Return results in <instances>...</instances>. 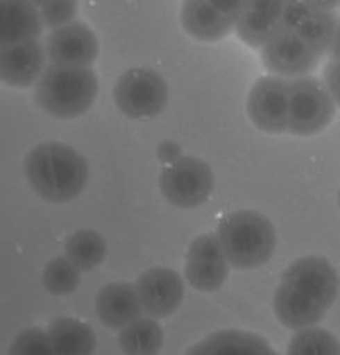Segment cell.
<instances>
[{
  "label": "cell",
  "instance_id": "obj_21",
  "mask_svg": "<svg viewBox=\"0 0 340 355\" xmlns=\"http://www.w3.org/2000/svg\"><path fill=\"white\" fill-rule=\"evenodd\" d=\"M119 347L126 354H158L164 345V330L157 318H136L119 330Z\"/></svg>",
  "mask_w": 340,
  "mask_h": 355
},
{
  "label": "cell",
  "instance_id": "obj_4",
  "mask_svg": "<svg viewBox=\"0 0 340 355\" xmlns=\"http://www.w3.org/2000/svg\"><path fill=\"white\" fill-rule=\"evenodd\" d=\"M288 133L312 136L323 131L335 116L334 97L322 80L309 75L291 78Z\"/></svg>",
  "mask_w": 340,
  "mask_h": 355
},
{
  "label": "cell",
  "instance_id": "obj_10",
  "mask_svg": "<svg viewBox=\"0 0 340 355\" xmlns=\"http://www.w3.org/2000/svg\"><path fill=\"white\" fill-rule=\"evenodd\" d=\"M230 262L216 235H201L187 248L186 279L201 293L218 291L230 274Z\"/></svg>",
  "mask_w": 340,
  "mask_h": 355
},
{
  "label": "cell",
  "instance_id": "obj_16",
  "mask_svg": "<svg viewBox=\"0 0 340 355\" xmlns=\"http://www.w3.org/2000/svg\"><path fill=\"white\" fill-rule=\"evenodd\" d=\"M96 315L104 327L121 330L143 315L138 291L130 282L104 286L96 297Z\"/></svg>",
  "mask_w": 340,
  "mask_h": 355
},
{
  "label": "cell",
  "instance_id": "obj_15",
  "mask_svg": "<svg viewBox=\"0 0 340 355\" xmlns=\"http://www.w3.org/2000/svg\"><path fill=\"white\" fill-rule=\"evenodd\" d=\"M284 2L286 0H248L235 22L237 36L248 46L260 50L282 24Z\"/></svg>",
  "mask_w": 340,
  "mask_h": 355
},
{
  "label": "cell",
  "instance_id": "obj_30",
  "mask_svg": "<svg viewBox=\"0 0 340 355\" xmlns=\"http://www.w3.org/2000/svg\"><path fill=\"white\" fill-rule=\"evenodd\" d=\"M308 2L315 3V6L318 7H323V9L334 10V12H337L340 9V0H308Z\"/></svg>",
  "mask_w": 340,
  "mask_h": 355
},
{
  "label": "cell",
  "instance_id": "obj_20",
  "mask_svg": "<svg viewBox=\"0 0 340 355\" xmlns=\"http://www.w3.org/2000/svg\"><path fill=\"white\" fill-rule=\"evenodd\" d=\"M189 354H272L266 338L238 330H223L191 347Z\"/></svg>",
  "mask_w": 340,
  "mask_h": 355
},
{
  "label": "cell",
  "instance_id": "obj_18",
  "mask_svg": "<svg viewBox=\"0 0 340 355\" xmlns=\"http://www.w3.org/2000/svg\"><path fill=\"white\" fill-rule=\"evenodd\" d=\"M180 24L189 36L204 43H214L235 31V19L225 16L206 0H184Z\"/></svg>",
  "mask_w": 340,
  "mask_h": 355
},
{
  "label": "cell",
  "instance_id": "obj_32",
  "mask_svg": "<svg viewBox=\"0 0 340 355\" xmlns=\"http://www.w3.org/2000/svg\"><path fill=\"white\" fill-rule=\"evenodd\" d=\"M339 204H340V191H339Z\"/></svg>",
  "mask_w": 340,
  "mask_h": 355
},
{
  "label": "cell",
  "instance_id": "obj_29",
  "mask_svg": "<svg viewBox=\"0 0 340 355\" xmlns=\"http://www.w3.org/2000/svg\"><path fill=\"white\" fill-rule=\"evenodd\" d=\"M327 55L330 56V58L340 60V17L337 21V28H335L334 40H332V44H330V48H328Z\"/></svg>",
  "mask_w": 340,
  "mask_h": 355
},
{
  "label": "cell",
  "instance_id": "obj_22",
  "mask_svg": "<svg viewBox=\"0 0 340 355\" xmlns=\"http://www.w3.org/2000/svg\"><path fill=\"white\" fill-rule=\"evenodd\" d=\"M105 241L94 230H78L65 241V257L82 272L96 269L105 259Z\"/></svg>",
  "mask_w": 340,
  "mask_h": 355
},
{
  "label": "cell",
  "instance_id": "obj_26",
  "mask_svg": "<svg viewBox=\"0 0 340 355\" xmlns=\"http://www.w3.org/2000/svg\"><path fill=\"white\" fill-rule=\"evenodd\" d=\"M10 354H53L48 331L40 328H29L19 334L14 343L10 345Z\"/></svg>",
  "mask_w": 340,
  "mask_h": 355
},
{
  "label": "cell",
  "instance_id": "obj_9",
  "mask_svg": "<svg viewBox=\"0 0 340 355\" xmlns=\"http://www.w3.org/2000/svg\"><path fill=\"white\" fill-rule=\"evenodd\" d=\"M247 114L264 133H288L289 82L278 75L259 78L248 94Z\"/></svg>",
  "mask_w": 340,
  "mask_h": 355
},
{
  "label": "cell",
  "instance_id": "obj_17",
  "mask_svg": "<svg viewBox=\"0 0 340 355\" xmlns=\"http://www.w3.org/2000/svg\"><path fill=\"white\" fill-rule=\"evenodd\" d=\"M43 28L33 0H0V46L40 40Z\"/></svg>",
  "mask_w": 340,
  "mask_h": 355
},
{
  "label": "cell",
  "instance_id": "obj_8",
  "mask_svg": "<svg viewBox=\"0 0 340 355\" xmlns=\"http://www.w3.org/2000/svg\"><path fill=\"white\" fill-rule=\"evenodd\" d=\"M260 58L272 75L296 78L315 70L322 55L300 34L281 24L260 48Z\"/></svg>",
  "mask_w": 340,
  "mask_h": 355
},
{
  "label": "cell",
  "instance_id": "obj_2",
  "mask_svg": "<svg viewBox=\"0 0 340 355\" xmlns=\"http://www.w3.org/2000/svg\"><path fill=\"white\" fill-rule=\"evenodd\" d=\"M99 80L90 67L50 63L34 85L37 105L56 119L84 116L96 102Z\"/></svg>",
  "mask_w": 340,
  "mask_h": 355
},
{
  "label": "cell",
  "instance_id": "obj_31",
  "mask_svg": "<svg viewBox=\"0 0 340 355\" xmlns=\"http://www.w3.org/2000/svg\"><path fill=\"white\" fill-rule=\"evenodd\" d=\"M34 3H36L37 7H41V6H46V3H50V2H58V0H33Z\"/></svg>",
  "mask_w": 340,
  "mask_h": 355
},
{
  "label": "cell",
  "instance_id": "obj_11",
  "mask_svg": "<svg viewBox=\"0 0 340 355\" xmlns=\"http://www.w3.org/2000/svg\"><path fill=\"white\" fill-rule=\"evenodd\" d=\"M44 50L50 63L68 67H92L99 55V41L92 29L84 22L53 29L44 40Z\"/></svg>",
  "mask_w": 340,
  "mask_h": 355
},
{
  "label": "cell",
  "instance_id": "obj_25",
  "mask_svg": "<svg viewBox=\"0 0 340 355\" xmlns=\"http://www.w3.org/2000/svg\"><path fill=\"white\" fill-rule=\"evenodd\" d=\"M41 14L43 26L48 29H58L62 26L70 24L77 16V0H58L50 2L46 6L37 7Z\"/></svg>",
  "mask_w": 340,
  "mask_h": 355
},
{
  "label": "cell",
  "instance_id": "obj_6",
  "mask_svg": "<svg viewBox=\"0 0 340 355\" xmlns=\"http://www.w3.org/2000/svg\"><path fill=\"white\" fill-rule=\"evenodd\" d=\"M214 179L211 167L201 158L180 155L160 173V191L172 206L192 209L210 199Z\"/></svg>",
  "mask_w": 340,
  "mask_h": 355
},
{
  "label": "cell",
  "instance_id": "obj_5",
  "mask_svg": "<svg viewBox=\"0 0 340 355\" xmlns=\"http://www.w3.org/2000/svg\"><path fill=\"white\" fill-rule=\"evenodd\" d=\"M169 101L167 82L148 68H131L118 78L114 102L131 119H152L160 114Z\"/></svg>",
  "mask_w": 340,
  "mask_h": 355
},
{
  "label": "cell",
  "instance_id": "obj_12",
  "mask_svg": "<svg viewBox=\"0 0 340 355\" xmlns=\"http://www.w3.org/2000/svg\"><path fill=\"white\" fill-rule=\"evenodd\" d=\"M143 313L152 318H167L180 308L184 300V281L173 269L152 267L136 281Z\"/></svg>",
  "mask_w": 340,
  "mask_h": 355
},
{
  "label": "cell",
  "instance_id": "obj_28",
  "mask_svg": "<svg viewBox=\"0 0 340 355\" xmlns=\"http://www.w3.org/2000/svg\"><path fill=\"white\" fill-rule=\"evenodd\" d=\"M158 157H160V160L165 162V164H172L173 160H177V158L180 157L179 145L173 141H164L158 146Z\"/></svg>",
  "mask_w": 340,
  "mask_h": 355
},
{
  "label": "cell",
  "instance_id": "obj_23",
  "mask_svg": "<svg viewBox=\"0 0 340 355\" xmlns=\"http://www.w3.org/2000/svg\"><path fill=\"white\" fill-rule=\"evenodd\" d=\"M289 354H340L337 338L322 328L306 327L296 330L288 345Z\"/></svg>",
  "mask_w": 340,
  "mask_h": 355
},
{
  "label": "cell",
  "instance_id": "obj_14",
  "mask_svg": "<svg viewBox=\"0 0 340 355\" xmlns=\"http://www.w3.org/2000/svg\"><path fill=\"white\" fill-rule=\"evenodd\" d=\"M46 50L40 40L0 46V82L16 89L36 85L46 68Z\"/></svg>",
  "mask_w": 340,
  "mask_h": 355
},
{
  "label": "cell",
  "instance_id": "obj_27",
  "mask_svg": "<svg viewBox=\"0 0 340 355\" xmlns=\"http://www.w3.org/2000/svg\"><path fill=\"white\" fill-rule=\"evenodd\" d=\"M323 84L327 85L335 104L340 107V60L330 58V62L327 63L323 70Z\"/></svg>",
  "mask_w": 340,
  "mask_h": 355
},
{
  "label": "cell",
  "instance_id": "obj_19",
  "mask_svg": "<svg viewBox=\"0 0 340 355\" xmlns=\"http://www.w3.org/2000/svg\"><path fill=\"white\" fill-rule=\"evenodd\" d=\"M53 354L87 355L96 350V334L89 324L77 318H58L48 327Z\"/></svg>",
  "mask_w": 340,
  "mask_h": 355
},
{
  "label": "cell",
  "instance_id": "obj_3",
  "mask_svg": "<svg viewBox=\"0 0 340 355\" xmlns=\"http://www.w3.org/2000/svg\"><path fill=\"white\" fill-rule=\"evenodd\" d=\"M216 236L230 266L250 270L269 262L278 236L272 223L257 211H235L220 221Z\"/></svg>",
  "mask_w": 340,
  "mask_h": 355
},
{
  "label": "cell",
  "instance_id": "obj_7",
  "mask_svg": "<svg viewBox=\"0 0 340 355\" xmlns=\"http://www.w3.org/2000/svg\"><path fill=\"white\" fill-rule=\"evenodd\" d=\"M281 284L303 301L330 309L339 294V274L323 257H303L284 270Z\"/></svg>",
  "mask_w": 340,
  "mask_h": 355
},
{
  "label": "cell",
  "instance_id": "obj_13",
  "mask_svg": "<svg viewBox=\"0 0 340 355\" xmlns=\"http://www.w3.org/2000/svg\"><path fill=\"white\" fill-rule=\"evenodd\" d=\"M339 16L308 0H286L282 24L308 41L320 55H327L334 40Z\"/></svg>",
  "mask_w": 340,
  "mask_h": 355
},
{
  "label": "cell",
  "instance_id": "obj_1",
  "mask_svg": "<svg viewBox=\"0 0 340 355\" xmlns=\"http://www.w3.org/2000/svg\"><path fill=\"white\" fill-rule=\"evenodd\" d=\"M26 177L37 196L50 202L77 198L89 180V164L65 143L46 141L34 146L26 157Z\"/></svg>",
  "mask_w": 340,
  "mask_h": 355
},
{
  "label": "cell",
  "instance_id": "obj_24",
  "mask_svg": "<svg viewBox=\"0 0 340 355\" xmlns=\"http://www.w3.org/2000/svg\"><path fill=\"white\" fill-rule=\"evenodd\" d=\"M80 269L67 259H53L46 263L43 272V284L46 291L55 296H67L78 288L80 282Z\"/></svg>",
  "mask_w": 340,
  "mask_h": 355
}]
</instances>
